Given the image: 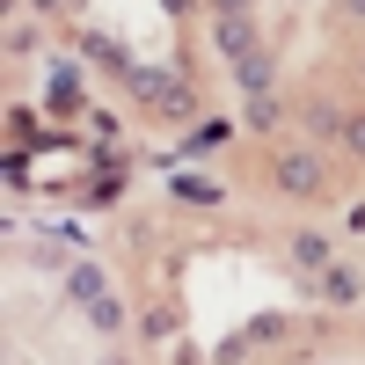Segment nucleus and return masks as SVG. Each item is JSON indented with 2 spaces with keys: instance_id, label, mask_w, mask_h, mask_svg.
Masks as SVG:
<instances>
[{
  "instance_id": "21",
  "label": "nucleus",
  "mask_w": 365,
  "mask_h": 365,
  "mask_svg": "<svg viewBox=\"0 0 365 365\" xmlns=\"http://www.w3.org/2000/svg\"><path fill=\"white\" fill-rule=\"evenodd\" d=\"M103 365H132V358H103Z\"/></svg>"
},
{
  "instance_id": "8",
  "label": "nucleus",
  "mask_w": 365,
  "mask_h": 365,
  "mask_svg": "<svg viewBox=\"0 0 365 365\" xmlns=\"http://www.w3.org/2000/svg\"><path fill=\"white\" fill-rule=\"evenodd\" d=\"M322 299H329V307H358V299H365V278H358L351 263H329V270H322Z\"/></svg>"
},
{
  "instance_id": "14",
  "label": "nucleus",
  "mask_w": 365,
  "mask_h": 365,
  "mask_svg": "<svg viewBox=\"0 0 365 365\" xmlns=\"http://www.w3.org/2000/svg\"><path fill=\"white\" fill-rule=\"evenodd\" d=\"M117 197H125V175H96V182H88V190H81V205H117Z\"/></svg>"
},
{
  "instance_id": "4",
  "label": "nucleus",
  "mask_w": 365,
  "mask_h": 365,
  "mask_svg": "<svg viewBox=\"0 0 365 365\" xmlns=\"http://www.w3.org/2000/svg\"><path fill=\"white\" fill-rule=\"evenodd\" d=\"M227 139H234L227 117H205V125H190V132H182V146H175V168H197L205 154H220Z\"/></svg>"
},
{
  "instance_id": "19",
  "label": "nucleus",
  "mask_w": 365,
  "mask_h": 365,
  "mask_svg": "<svg viewBox=\"0 0 365 365\" xmlns=\"http://www.w3.org/2000/svg\"><path fill=\"white\" fill-rule=\"evenodd\" d=\"M344 8H351V15H365V0H344Z\"/></svg>"
},
{
  "instance_id": "3",
  "label": "nucleus",
  "mask_w": 365,
  "mask_h": 365,
  "mask_svg": "<svg viewBox=\"0 0 365 365\" xmlns=\"http://www.w3.org/2000/svg\"><path fill=\"white\" fill-rule=\"evenodd\" d=\"M168 197H175V205H205V212H220V205H227V182L212 175V168H175V175H168Z\"/></svg>"
},
{
  "instance_id": "6",
  "label": "nucleus",
  "mask_w": 365,
  "mask_h": 365,
  "mask_svg": "<svg viewBox=\"0 0 365 365\" xmlns=\"http://www.w3.org/2000/svg\"><path fill=\"white\" fill-rule=\"evenodd\" d=\"M51 110L58 117H88V96H81V66H73V58H51Z\"/></svg>"
},
{
  "instance_id": "11",
  "label": "nucleus",
  "mask_w": 365,
  "mask_h": 365,
  "mask_svg": "<svg viewBox=\"0 0 365 365\" xmlns=\"http://www.w3.org/2000/svg\"><path fill=\"white\" fill-rule=\"evenodd\" d=\"M81 314H88V329H103V336H117V329H125V299L110 292V299H96V307H81Z\"/></svg>"
},
{
  "instance_id": "1",
  "label": "nucleus",
  "mask_w": 365,
  "mask_h": 365,
  "mask_svg": "<svg viewBox=\"0 0 365 365\" xmlns=\"http://www.w3.org/2000/svg\"><path fill=\"white\" fill-rule=\"evenodd\" d=\"M270 182H278L285 197H299V205H314V197L329 190V175H322V161H314V154H299V146H285V154L270 161Z\"/></svg>"
},
{
  "instance_id": "17",
  "label": "nucleus",
  "mask_w": 365,
  "mask_h": 365,
  "mask_svg": "<svg viewBox=\"0 0 365 365\" xmlns=\"http://www.w3.org/2000/svg\"><path fill=\"white\" fill-rule=\"evenodd\" d=\"M344 146H351V154H365V110H358L351 125H344Z\"/></svg>"
},
{
  "instance_id": "9",
  "label": "nucleus",
  "mask_w": 365,
  "mask_h": 365,
  "mask_svg": "<svg viewBox=\"0 0 365 365\" xmlns=\"http://www.w3.org/2000/svg\"><path fill=\"white\" fill-rule=\"evenodd\" d=\"M292 263H299V270H314V278H322V270L336 263V249H329V234H314V227H307V234H292Z\"/></svg>"
},
{
  "instance_id": "2",
  "label": "nucleus",
  "mask_w": 365,
  "mask_h": 365,
  "mask_svg": "<svg viewBox=\"0 0 365 365\" xmlns=\"http://www.w3.org/2000/svg\"><path fill=\"white\" fill-rule=\"evenodd\" d=\"M73 51H81V58H96V66H110L117 81H132V66H139V58H132L125 44H117V37H110V29H88V22L73 29Z\"/></svg>"
},
{
  "instance_id": "16",
  "label": "nucleus",
  "mask_w": 365,
  "mask_h": 365,
  "mask_svg": "<svg viewBox=\"0 0 365 365\" xmlns=\"http://www.w3.org/2000/svg\"><path fill=\"white\" fill-rule=\"evenodd\" d=\"M8 132H15V139H29V146L44 139V132H37V117H29V110H8Z\"/></svg>"
},
{
  "instance_id": "5",
  "label": "nucleus",
  "mask_w": 365,
  "mask_h": 365,
  "mask_svg": "<svg viewBox=\"0 0 365 365\" xmlns=\"http://www.w3.org/2000/svg\"><path fill=\"white\" fill-rule=\"evenodd\" d=\"M256 37H263L256 15H220V22H212V44H220V58H234V66H241L249 51H263Z\"/></svg>"
},
{
  "instance_id": "10",
  "label": "nucleus",
  "mask_w": 365,
  "mask_h": 365,
  "mask_svg": "<svg viewBox=\"0 0 365 365\" xmlns=\"http://www.w3.org/2000/svg\"><path fill=\"white\" fill-rule=\"evenodd\" d=\"M234 81L249 88V96H270V81H278V58H270V51H249V58L234 66Z\"/></svg>"
},
{
  "instance_id": "13",
  "label": "nucleus",
  "mask_w": 365,
  "mask_h": 365,
  "mask_svg": "<svg viewBox=\"0 0 365 365\" xmlns=\"http://www.w3.org/2000/svg\"><path fill=\"white\" fill-rule=\"evenodd\" d=\"M241 125H249V132H270V125H278V96H249Z\"/></svg>"
},
{
  "instance_id": "7",
  "label": "nucleus",
  "mask_w": 365,
  "mask_h": 365,
  "mask_svg": "<svg viewBox=\"0 0 365 365\" xmlns=\"http://www.w3.org/2000/svg\"><path fill=\"white\" fill-rule=\"evenodd\" d=\"M66 299H73V307H96V299H110V278H103V263H73L66 270Z\"/></svg>"
},
{
  "instance_id": "15",
  "label": "nucleus",
  "mask_w": 365,
  "mask_h": 365,
  "mask_svg": "<svg viewBox=\"0 0 365 365\" xmlns=\"http://www.w3.org/2000/svg\"><path fill=\"white\" fill-rule=\"evenodd\" d=\"M88 139H96V146H117V110H88Z\"/></svg>"
},
{
  "instance_id": "20",
  "label": "nucleus",
  "mask_w": 365,
  "mask_h": 365,
  "mask_svg": "<svg viewBox=\"0 0 365 365\" xmlns=\"http://www.w3.org/2000/svg\"><path fill=\"white\" fill-rule=\"evenodd\" d=\"M29 8H58V0H29Z\"/></svg>"
},
{
  "instance_id": "18",
  "label": "nucleus",
  "mask_w": 365,
  "mask_h": 365,
  "mask_svg": "<svg viewBox=\"0 0 365 365\" xmlns=\"http://www.w3.org/2000/svg\"><path fill=\"white\" fill-rule=\"evenodd\" d=\"M212 15H249V0H205Z\"/></svg>"
},
{
  "instance_id": "12",
  "label": "nucleus",
  "mask_w": 365,
  "mask_h": 365,
  "mask_svg": "<svg viewBox=\"0 0 365 365\" xmlns=\"http://www.w3.org/2000/svg\"><path fill=\"white\" fill-rule=\"evenodd\" d=\"M307 125H314V139H344V125H351V117H344L336 103H314V110H307Z\"/></svg>"
}]
</instances>
